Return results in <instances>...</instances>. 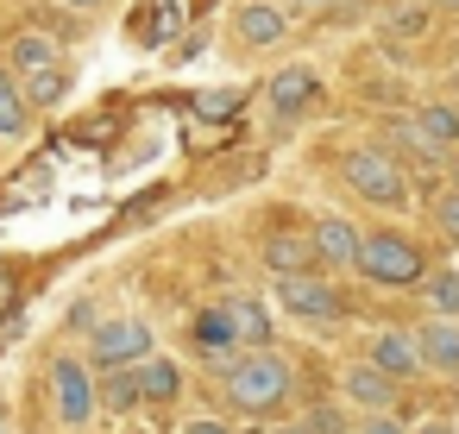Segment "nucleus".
<instances>
[{
    "label": "nucleus",
    "mask_w": 459,
    "mask_h": 434,
    "mask_svg": "<svg viewBox=\"0 0 459 434\" xmlns=\"http://www.w3.org/2000/svg\"><path fill=\"white\" fill-rule=\"evenodd\" d=\"M221 390H227V409H233V415L271 421V415L296 396V371L264 346V352H239V359L221 371Z\"/></svg>",
    "instance_id": "nucleus-1"
},
{
    "label": "nucleus",
    "mask_w": 459,
    "mask_h": 434,
    "mask_svg": "<svg viewBox=\"0 0 459 434\" xmlns=\"http://www.w3.org/2000/svg\"><path fill=\"white\" fill-rule=\"evenodd\" d=\"M352 271H359L365 283H377V290H421V277H428V252H421V239L384 227V233H365Z\"/></svg>",
    "instance_id": "nucleus-2"
},
{
    "label": "nucleus",
    "mask_w": 459,
    "mask_h": 434,
    "mask_svg": "<svg viewBox=\"0 0 459 434\" xmlns=\"http://www.w3.org/2000/svg\"><path fill=\"white\" fill-rule=\"evenodd\" d=\"M340 177H346V189L359 195V202H371V208H409V177H403V164L390 158V152H377V145H359V152H346L340 158Z\"/></svg>",
    "instance_id": "nucleus-3"
},
{
    "label": "nucleus",
    "mask_w": 459,
    "mask_h": 434,
    "mask_svg": "<svg viewBox=\"0 0 459 434\" xmlns=\"http://www.w3.org/2000/svg\"><path fill=\"white\" fill-rule=\"evenodd\" d=\"M51 409H57L64 428H89V421H95V365H89V359L64 352V359L51 365Z\"/></svg>",
    "instance_id": "nucleus-4"
},
{
    "label": "nucleus",
    "mask_w": 459,
    "mask_h": 434,
    "mask_svg": "<svg viewBox=\"0 0 459 434\" xmlns=\"http://www.w3.org/2000/svg\"><path fill=\"white\" fill-rule=\"evenodd\" d=\"M396 139H403V152H415V158H453V152H459V108H453V101H428V108H415V114L396 126Z\"/></svg>",
    "instance_id": "nucleus-5"
},
{
    "label": "nucleus",
    "mask_w": 459,
    "mask_h": 434,
    "mask_svg": "<svg viewBox=\"0 0 459 434\" xmlns=\"http://www.w3.org/2000/svg\"><path fill=\"white\" fill-rule=\"evenodd\" d=\"M158 352V340H152V327L145 321H101L95 327V340H89V365L95 371H114V365H145Z\"/></svg>",
    "instance_id": "nucleus-6"
},
{
    "label": "nucleus",
    "mask_w": 459,
    "mask_h": 434,
    "mask_svg": "<svg viewBox=\"0 0 459 434\" xmlns=\"http://www.w3.org/2000/svg\"><path fill=\"white\" fill-rule=\"evenodd\" d=\"M277 308L283 315H296V321H340V290H333V277H321V271H302V277H277Z\"/></svg>",
    "instance_id": "nucleus-7"
},
{
    "label": "nucleus",
    "mask_w": 459,
    "mask_h": 434,
    "mask_svg": "<svg viewBox=\"0 0 459 434\" xmlns=\"http://www.w3.org/2000/svg\"><path fill=\"white\" fill-rule=\"evenodd\" d=\"M396 396H403V384H396V378H384V371H377V365H365V359L340 371V403H346V409H359V415H390V409H396Z\"/></svg>",
    "instance_id": "nucleus-8"
},
{
    "label": "nucleus",
    "mask_w": 459,
    "mask_h": 434,
    "mask_svg": "<svg viewBox=\"0 0 459 434\" xmlns=\"http://www.w3.org/2000/svg\"><path fill=\"white\" fill-rule=\"evenodd\" d=\"M321 101V76L308 70V64H290V70H277L271 82H264V108L277 114V120H296V114H308Z\"/></svg>",
    "instance_id": "nucleus-9"
},
{
    "label": "nucleus",
    "mask_w": 459,
    "mask_h": 434,
    "mask_svg": "<svg viewBox=\"0 0 459 434\" xmlns=\"http://www.w3.org/2000/svg\"><path fill=\"white\" fill-rule=\"evenodd\" d=\"M221 308H227V321H233V340H239V352H264V346L277 340V315L264 308V296H252V290H233Z\"/></svg>",
    "instance_id": "nucleus-10"
},
{
    "label": "nucleus",
    "mask_w": 459,
    "mask_h": 434,
    "mask_svg": "<svg viewBox=\"0 0 459 434\" xmlns=\"http://www.w3.org/2000/svg\"><path fill=\"white\" fill-rule=\"evenodd\" d=\"M189 340H195V359H202L208 371H227V365L239 359V340H233L227 308H202V315L189 321Z\"/></svg>",
    "instance_id": "nucleus-11"
},
{
    "label": "nucleus",
    "mask_w": 459,
    "mask_h": 434,
    "mask_svg": "<svg viewBox=\"0 0 459 434\" xmlns=\"http://www.w3.org/2000/svg\"><path fill=\"white\" fill-rule=\"evenodd\" d=\"M365 365H377L384 378L409 384V378L421 371V346H415V334H409V327H384V334H371V346H365Z\"/></svg>",
    "instance_id": "nucleus-12"
},
{
    "label": "nucleus",
    "mask_w": 459,
    "mask_h": 434,
    "mask_svg": "<svg viewBox=\"0 0 459 434\" xmlns=\"http://www.w3.org/2000/svg\"><path fill=\"white\" fill-rule=\"evenodd\" d=\"M308 239H315L321 271H352V265H359V246H365V233H359L352 221H340V214H321Z\"/></svg>",
    "instance_id": "nucleus-13"
},
{
    "label": "nucleus",
    "mask_w": 459,
    "mask_h": 434,
    "mask_svg": "<svg viewBox=\"0 0 459 434\" xmlns=\"http://www.w3.org/2000/svg\"><path fill=\"white\" fill-rule=\"evenodd\" d=\"M258 252H264V271H271V277H302V271H321V258H315V239H308V233H271Z\"/></svg>",
    "instance_id": "nucleus-14"
},
{
    "label": "nucleus",
    "mask_w": 459,
    "mask_h": 434,
    "mask_svg": "<svg viewBox=\"0 0 459 434\" xmlns=\"http://www.w3.org/2000/svg\"><path fill=\"white\" fill-rule=\"evenodd\" d=\"M415 346H421V371L459 378V321H428V327H415Z\"/></svg>",
    "instance_id": "nucleus-15"
},
{
    "label": "nucleus",
    "mask_w": 459,
    "mask_h": 434,
    "mask_svg": "<svg viewBox=\"0 0 459 434\" xmlns=\"http://www.w3.org/2000/svg\"><path fill=\"white\" fill-rule=\"evenodd\" d=\"M283 32H290V20H283V7H271V0H246V7L233 13V39L252 45V51L258 45H277Z\"/></svg>",
    "instance_id": "nucleus-16"
},
{
    "label": "nucleus",
    "mask_w": 459,
    "mask_h": 434,
    "mask_svg": "<svg viewBox=\"0 0 459 434\" xmlns=\"http://www.w3.org/2000/svg\"><path fill=\"white\" fill-rule=\"evenodd\" d=\"M95 409H108V415H133V409H145L139 365H114V371H101V378H95Z\"/></svg>",
    "instance_id": "nucleus-17"
},
{
    "label": "nucleus",
    "mask_w": 459,
    "mask_h": 434,
    "mask_svg": "<svg viewBox=\"0 0 459 434\" xmlns=\"http://www.w3.org/2000/svg\"><path fill=\"white\" fill-rule=\"evenodd\" d=\"M20 95H26V108H32V114H45V108H64V95H70V70H64V64H51V70H32V76H20Z\"/></svg>",
    "instance_id": "nucleus-18"
},
{
    "label": "nucleus",
    "mask_w": 459,
    "mask_h": 434,
    "mask_svg": "<svg viewBox=\"0 0 459 434\" xmlns=\"http://www.w3.org/2000/svg\"><path fill=\"white\" fill-rule=\"evenodd\" d=\"M139 390H145V403H177V396H183V365L152 352V359L139 365Z\"/></svg>",
    "instance_id": "nucleus-19"
},
{
    "label": "nucleus",
    "mask_w": 459,
    "mask_h": 434,
    "mask_svg": "<svg viewBox=\"0 0 459 434\" xmlns=\"http://www.w3.org/2000/svg\"><path fill=\"white\" fill-rule=\"evenodd\" d=\"M26 133H32V108L20 95V76L0 70V139H26Z\"/></svg>",
    "instance_id": "nucleus-20"
},
{
    "label": "nucleus",
    "mask_w": 459,
    "mask_h": 434,
    "mask_svg": "<svg viewBox=\"0 0 459 434\" xmlns=\"http://www.w3.org/2000/svg\"><path fill=\"white\" fill-rule=\"evenodd\" d=\"M421 302L434 308V321H459V265L453 271H428L421 277Z\"/></svg>",
    "instance_id": "nucleus-21"
},
{
    "label": "nucleus",
    "mask_w": 459,
    "mask_h": 434,
    "mask_svg": "<svg viewBox=\"0 0 459 434\" xmlns=\"http://www.w3.org/2000/svg\"><path fill=\"white\" fill-rule=\"evenodd\" d=\"M51 64H64V57H57V45H51L45 32H26V39H13V76L51 70Z\"/></svg>",
    "instance_id": "nucleus-22"
},
{
    "label": "nucleus",
    "mask_w": 459,
    "mask_h": 434,
    "mask_svg": "<svg viewBox=\"0 0 459 434\" xmlns=\"http://www.w3.org/2000/svg\"><path fill=\"white\" fill-rule=\"evenodd\" d=\"M302 434H352L346 403H315V409H302Z\"/></svg>",
    "instance_id": "nucleus-23"
},
{
    "label": "nucleus",
    "mask_w": 459,
    "mask_h": 434,
    "mask_svg": "<svg viewBox=\"0 0 459 434\" xmlns=\"http://www.w3.org/2000/svg\"><path fill=\"white\" fill-rule=\"evenodd\" d=\"M434 233H440L446 246H459V189H446V195L434 202Z\"/></svg>",
    "instance_id": "nucleus-24"
},
{
    "label": "nucleus",
    "mask_w": 459,
    "mask_h": 434,
    "mask_svg": "<svg viewBox=\"0 0 459 434\" xmlns=\"http://www.w3.org/2000/svg\"><path fill=\"white\" fill-rule=\"evenodd\" d=\"M352 434H409V428H403L396 415H365V421H359Z\"/></svg>",
    "instance_id": "nucleus-25"
},
{
    "label": "nucleus",
    "mask_w": 459,
    "mask_h": 434,
    "mask_svg": "<svg viewBox=\"0 0 459 434\" xmlns=\"http://www.w3.org/2000/svg\"><path fill=\"white\" fill-rule=\"evenodd\" d=\"M183 434H233V428H227V421H221V415H195V421H189V428H183Z\"/></svg>",
    "instance_id": "nucleus-26"
},
{
    "label": "nucleus",
    "mask_w": 459,
    "mask_h": 434,
    "mask_svg": "<svg viewBox=\"0 0 459 434\" xmlns=\"http://www.w3.org/2000/svg\"><path fill=\"white\" fill-rule=\"evenodd\" d=\"M246 434H302V421H252Z\"/></svg>",
    "instance_id": "nucleus-27"
},
{
    "label": "nucleus",
    "mask_w": 459,
    "mask_h": 434,
    "mask_svg": "<svg viewBox=\"0 0 459 434\" xmlns=\"http://www.w3.org/2000/svg\"><path fill=\"white\" fill-rule=\"evenodd\" d=\"M57 7H70V13H101L108 0H57Z\"/></svg>",
    "instance_id": "nucleus-28"
},
{
    "label": "nucleus",
    "mask_w": 459,
    "mask_h": 434,
    "mask_svg": "<svg viewBox=\"0 0 459 434\" xmlns=\"http://www.w3.org/2000/svg\"><path fill=\"white\" fill-rule=\"evenodd\" d=\"M409 434H459V428H453V421H415Z\"/></svg>",
    "instance_id": "nucleus-29"
},
{
    "label": "nucleus",
    "mask_w": 459,
    "mask_h": 434,
    "mask_svg": "<svg viewBox=\"0 0 459 434\" xmlns=\"http://www.w3.org/2000/svg\"><path fill=\"white\" fill-rule=\"evenodd\" d=\"M434 7H440V13H459V0H434Z\"/></svg>",
    "instance_id": "nucleus-30"
},
{
    "label": "nucleus",
    "mask_w": 459,
    "mask_h": 434,
    "mask_svg": "<svg viewBox=\"0 0 459 434\" xmlns=\"http://www.w3.org/2000/svg\"><path fill=\"white\" fill-rule=\"evenodd\" d=\"M296 7H333V0H296Z\"/></svg>",
    "instance_id": "nucleus-31"
},
{
    "label": "nucleus",
    "mask_w": 459,
    "mask_h": 434,
    "mask_svg": "<svg viewBox=\"0 0 459 434\" xmlns=\"http://www.w3.org/2000/svg\"><path fill=\"white\" fill-rule=\"evenodd\" d=\"M446 89H453V95H459V70H453V76H446Z\"/></svg>",
    "instance_id": "nucleus-32"
},
{
    "label": "nucleus",
    "mask_w": 459,
    "mask_h": 434,
    "mask_svg": "<svg viewBox=\"0 0 459 434\" xmlns=\"http://www.w3.org/2000/svg\"><path fill=\"white\" fill-rule=\"evenodd\" d=\"M453 189H459V152H453Z\"/></svg>",
    "instance_id": "nucleus-33"
}]
</instances>
